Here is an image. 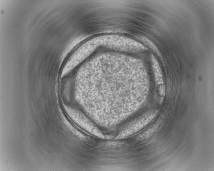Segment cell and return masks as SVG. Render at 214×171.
<instances>
[{"mask_svg":"<svg viewBox=\"0 0 214 171\" xmlns=\"http://www.w3.org/2000/svg\"><path fill=\"white\" fill-rule=\"evenodd\" d=\"M152 59L153 66L155 75L156 76V79L158 83H158L161 84L162 82H163V80H162V75L160 69L156 59L154 57Z\"/></svg>","mask_w":214,"mask_h":171,"instance_id":"6da1fadb","label":"cell"},{"mask_svg":"<svg viewBox=\"0 0 214 171\" xmlns=\"http://www.w3.org/2000/svg\"><path fill=\"white\" fill-rule=\"evenodd\" d=\"M157 127V126H156L154 127L148 129V130L140 135L138 139H143L147 138L156 130Z\"/></svg>","mask_w":214,"mask_h":171,"instance_id":"7a4b0ae2","label":"cell"}]
</instances>
